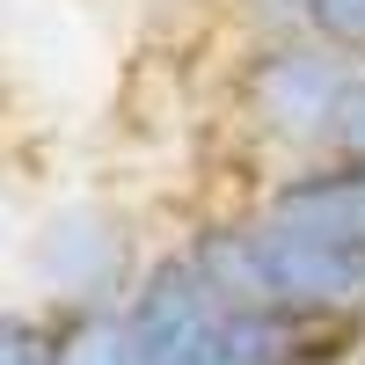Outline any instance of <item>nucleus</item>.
<instances>
[{
    "label": "nucleus",
    "instance_id": "obj_1",
    "mask_svg": "<svg viewBox=\"0 0 365 365\" xmlns=\"http://www.w3.org/2000/svg\"><path fill=\"white\" fill-rule=\"evenodd\" d=\"M190 249L220 270L234 299H278V307H307V314L365 329V241L351 234H322L256 205L241 220L190 234Z\"/></svg>",
    "mask_w": 365,
    "mask_h": 365
},
{
    "label": "nucleus",
    "instance_id": "obj_2",
    "mask_svg": "<svg viewBox=\"0 0 365 365\" xmlns=\"http://www.w3.org/2000/svg\"><path fill=\"white\" fill-rule=\"evenodd\" d=\"M146 263L154 256H139L132 212L110 197H58L22 241V285L51 314H125Z\"/></svg>",
    "mask_w": 365,
    "mask_h": 365
},
{
    "label": "nucleus",
    "instance_id": "obj_3",
    "mask_svg": "<svg viewBox=\"0 0 365 365\" xmlns=\"http://www.w3.org/2000/svg\"><path fill=\"white\" fill-rule=\"evenodd\" d=\"M358 66L365 58L322 44V37H263L249 51V66L234 73L241 125L256 139H270L278 154H292V168L299 161H329Z\"/></svg>",
    "mask_w": 365,
    "mask_h": 365
},
{
    "label": "nucleus",
    "instance_id": "obj_4",
    "mask_svg": "<svg viewBox=\"0 0 365 365\" xmlns=\"http://www.w3.org/2000/svg\"><path fill=\"white\" fill-rule=\"evenodd\" d=\"M234 307L241 299L220 285V270L182 241L146 263L139 292L125 299V329L139 344V365H220Z\"/></svg>",
    "mask_w": 365,
    "mask_h": 365
},
{
    "label": "nucleus",
    "instance_id": "obj_5",
    "mask_svg": "<svg viewBox=\"0 0 365 365\" xmlns=\"http://www.w3.org/2000/svg\"><path fill=\"white\" fill-rule=\"evenodd\" d=\"M263 212H278V220H299V227H322V234H351L365 241V161H299L270 182Z\"/></svg>",
    "mask_w": 365,
    "mask_h": 365
},
{
    "label": "nucleus",
    "instance_id": "obj_6",
    "mask_svg": "<svg viewBox=\"0 0 365 365\" xmlns=\"http://www.w3.org/2000/svg\"><path fill=\"white\" fill-rule=\"evenodd\" d=\"M0 365H58V314L37 299H15L0 322Z\"/></svg>",
    "mask_w": 365,
    "mask_h": 365
},
{
    "label": "nucleus",
    "instance_id": "obj_7",
    "mask_svg": "<svg viewBox=\"0 0 365 365\" xmlns=\"http://www.w3.org/2000/svg\"><path fill=\"white\" fill-rule=\"evenodd\" d=\"M299 37H322L365 58V0H299Z\"/></svg>",
    "mask_w": 365,
    "mask_h": 365
},
{
    "label": "nucleus",
    "instance_id": "obj_8",
    "mask_svg": "<svg viewBox=\"0 0 365 365\" xmlns=\"http://www.w3.org/2000/svg\"><path fill=\"white\" fill-rule=\"evenodd\" d=\"M220 365H249V358H220Z\"/></svg>",
    "mask_w": 365,
    "mask_h": 365
},
{
    "label": "nucleus",
    "instance_id": "obj_9",
    "mask_svg": "<svg viewBox=\"0 0 365 365\" xmlns=\"http://www.w3.org/2000/svg\"><path fill=\"white\" fill-rule=\"evenodd\" d=\"M351 365H365V351H358V358H351Z\"/></svg>",
    "mask_w": 365,
    "mask_h": 365
}]
</instances>
